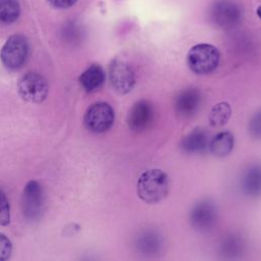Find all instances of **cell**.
<instances>
[{"instance_id":"6da1fadb","label":"cell","mask_w":261,"mask_h":261,"mask_svg":"<svg viewBox=\"0 0 261 261\" xmlns=\"http://www.w3.org/2000/svg\"><path fill=\"white\" fill-rule=\"evenodd\" d=\"M169 191V177L161 169L153 168L144 171L137 182L139 198L148 203L154 204L163 200Z\"/></svg>"},{"instance_id":"7a4b0ae2","label":"cell","mask_w":261,"mask_h":261,"mask_svg":"<svg viewBox=\"0 0 261 261\" xmlns=\"http://www.w3.org/2000/svg\"><path fill=\"white\" fill-rule=\"evenodd\" d=\"M189 68L197 74H208L216 69L219 63V52L210 44H197L187 55Z\"/></svg>"},{"instance_id":"3957f363","label":"cell","mask_w":261,"mask_h":261,"mask_svg":"<svg viewBox=\"0 0 261 261\" xmlns=\"http://www.w3.org/2000/svg\"><path fill=\"white\" fill-rule=\"evenodd\" d=\"M29 53V44L21 35L11 36L1 50V60L3 64L11 69H17L25 62Z\"/></svg>"},{"instance_id":"277c9868","label":"cell","mask_w":261,"mask_h":261,"mask_svg":"<svg viewBox=\"0 0 261 261\" xmlns=\"http://www.w3.org/2000/svg\"><path fill=\"white\" fill-rule=\"evenodd\" d=\"M114 122L113 108L105 102L93 104L85 115V124L93 133H104Z\"/></svg>"},{"instance_id":"5b68a950","label":"cell","mask_w":261,"mask_h":261,"mask_svg":"<svg viewBox=\"0 0 261 261\" xmlns=\"http://www.w3.org/2000/svg\"><path fill=\"white\" fill-rule=\"evenodd\" d=\"M48 91L46 80L36 72H28L18 82L19 95L28 102H42L47 97Z\"/></svg>"},{"instance_id":"8992f818","label":"cell","mask_w":261,"mask_h":261,"mask_svg":"<svg viewBox=\"0 0 261 261\" xmlns=\"http://www.w3.org/2000/svg\"><path fill=\"white\" fill-rule=\"evenodd\" d=\"M191 225L198 231L205 232L213 228L217 221V209L210 200H201L196 203L189 215Z\"/></svg>"},{"instance_id":"52a82bcc","label":"cell","mask_w":261,"mask_h":261,"mask_svg":"<svg viewBox=\"0 0 261 261\" xmlns=\"http://www.w3.org/2000/svg\"><path fill=\"white\" fill-rule=\"evenodd\" d=\"M109 80L112 88L119 94H127L136 84L135 71L123 60L114 59L109 67Z\"/></svg>"},{"instance_id":"ba28073f","label":"cell","mask_w":261,"mask_h":261,"mask_svg":"<svg viewBox=\"0 0 261 261\" xmlns=\"http://www.w3.org/2000/svg\"><path fill=\"white\" fill-rule=\"evenodd\" d=\"M242 17L240 7L230 0H219L211 8V18L213 22L222 29L236 27Z\"/></svg>"},{"instance_id":"9c48e42d","label":"cell","mask_w":261,"mask_h":261,"mask_svg":"<svg viewBox=\"0 0 261 261\" xmlns=\"http://www.w3.org/2000/svg\"><path fill=\"white\" fill-rule=\"evenodd\" d=\"M154 118V109L151 102L140 100L130 108L127 115V125L130 130L141 133L146 130Z\"/></svg>"},{"instance_id":"30bf717a","label":"cell","mask_w":261,"mask_h":261,"mask_svg":"<svg viewBox=\"0 0 261 261\" xmlns=\"http://www.w3.org/2000/svg\"><path fill=\"white\" fill-rule=\"evenodd\" d=\"M202 104V94L196 88L181 90L174 99V110L182 118L193 116L198 112Z\"/></svg>"},{"instance_id":"8fae6325","label":"cell","mask_w":261,"mask_h":261,"mask_svg":"<svg viewBox=\"0 0 261 261\" xmlns=\"http://www.w3.org/2000/svg\"><path fill=\"white\" fill-rule=\"evenodd\" d=\"M43 191L39 182L29 181L23 190V213L29 218H36L42 210Z\"/></svg>"},{"instance_id":"7c38bea8","label":"cell","mask_w":261,"mask_h":261,"mask_svg":"<svg viewBox=\"0 0 261 261\" xmlns=\"http://www.w3.org/2000/svg\"><path fill=\"white\" fill-rule=\"evenodd\" d=\"M163 247V239L160 233L154 229L142 230L135 238V249L141 255L154 256L157 255Z\"/></svg>"},{"instance_id":"4fadbf2b","label":"cell","mask_w":261,"mask_h":261,"mask_svg":"<svg viewBox=\"0 0 261 261\" xmlns=\"http://www.w3.org/2000/svg\"><path fill=\"white\" fill-rule=\"evenodd\" d=\"M210 140V135L205 128L196 127L182 138L180 149L188 154L203 153L209 148Z\"/></svg>"},{"instance_id":"5bb4252c","label":"cell","mask_w":261,"mask_h":261,"mask_svg":"<svg viewBox=\"0 0 261 261\" xmlns=\"http://www.w3.org/2000/svg\"><path fill=\"white\" fill-rule=\"evenodd\" d=\"M241 187L249 197L261 196V164L250 165L242 175Z\"/></svg>"},{"instance_id":"9a60e30c","label":"cell","mask_w":261,"mask_h":261,"mask_svg":"<svg viewBox=\"0 0 261 261\" xmlns=\"http://www.w3.org/2000/svg\"><path fill=\"white\" fill-rule=\"evenodd\" d=\"M234 137L230 132L224 130L214 136L209 143L210 152L216 157H225L233 149Z\"/></svg>"},{"instance_id":"2e32d148","label":"cell","mask_w":261,"mask_h":261,"mask_svg":"<svg viewBox=\"0 0 261 261\" xmlns=\"http://www.w3.org/2000/svg\"><path fill=\"white\" fill-rule=\"evenodd\" d=\"M105 81V72L103 68L98 64L91 65L88 69H86L81 77L80 82L83 88L87 92H94L99 89Z\"/></svg>"},{"instance_id":"e0dca14e","label":"cell","mask_w":261,"mask_h":261,"mask_svg":"<svg viewBox=\"0 0 261 261\" xmlns=\"http://www.w3.org/2000/svg\"><path fill=\"white\" fill-rule=\"evenodd\" d=\"M231 115V107L227 102H219L215 104L209 113V123L214 127L223 126L229 120Z\"/></svg>"},{"instance_id":"ac0fdd59","label":"cell","mask_w":261,"mask_h":261,"mask_svg":"<svg viewBox=\"0 0 261 261\" xmlns=\"http://www.w3.org/2000/svg\"><path fill=\"white\" fill-rule=\"evenodd\" d=\"M244 241L240 236L237 234H229L223 238L220 243V252L224 256L234 257L243 252L244 249Z\"/></svg>"},{"instance_id":"d6986e66","label":"cell","mask_w":261,"mask_h":261,"mask_svg":"<svg viewBox=\"0 0 261 261\" xmlns=\"http://www.w3.org/2000/svg\"><path fill=\"white\" fill-rule=\"evenodd\" d=\"M20 8L17 0H0V22L11 23L19 15Z\"/></svg>"},{"instance_id":"ffe728a7","label":"cell","mask_w":261,"mask_h":261,"mask_svg":"<svg viewBox=\"0 0 261 261\" xmlns=\"http://www.w3.org/2000/svg\"><path fill=\"white\" fill-rule=\"evenodd\" d=\"M10 220V208L5 194L0 190V225H7Z\"/></svg>"},{"instance_id":"44dd1931","label":"cell","mask_w":261,"mask_h":261,"mask_svg":"<svg viewBox=\"0 0 261 261\" xmlns=\"http://www.w3.org/2000/svg\"><path fill=\"white\" fill-rule=\"evenodd\" d=\"M249 133L255 139L261 140V110L251 117L249 122Z\"/></svg>"},{"instance_id":"7402d4cb","label":"cell","mask_w":261,"mask_h":261,"mask_svg":"<svg viewBox=\"0 0 261 261\" xmlns=\"http://www.w3.org/2000/svg\"><path fill=\"white\" fill-rule=\"evenodd\" d=\"M12 252V245L10 240L4 236L3 233H0V261L7 260Z\"/></svg>"},{"instance_id":"603a6c76","label":"cell","mask_w":261,"mask_h":261,"mask_svg":"<svg viewBox=\"0 0 261 261\" xmlns=\"http://www.w3.org/2000/svg\"><path fill=\"white\" fill-rule=\"evenodd\" d=\"M50 4L56 8H67L72 6L77 0H48Z\"/></svg>"},{"instance_id":"cb8c5ba5","label":"cell","mask_w":261,"mask_h":261,"mask_svg":"<svg viewBox=\"0 0 261 261\" xmlns=\"http://www.w3.org/2000/svg\"><path fill=\"white\" fill-rule=\"evenodd\" d=\"M257 14H258V16H259L260 19H261V6H259V7L257 8Z\"/></svg>"}]
</instances>
